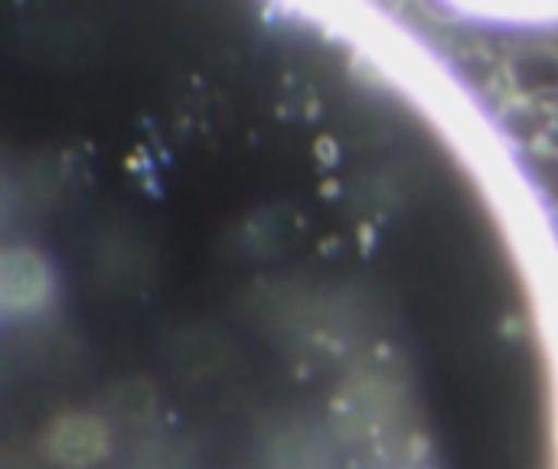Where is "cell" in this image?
<instances>
[{"mask_svg": "<svg viewBox=\"0 0 558 469\" xmlns=\"http://www.w3.org/2000/svg\"><path fill=\"white\" fill-rule=\"evenodd\" d=\"M500 121L507 124L510 134L523 137V140H539L546 134H553L558 121L556 104H543V101H510L500 114Z\"/></svg>", "mask_w": 558, "mask_h": 469, "instance_id": "obj_2", "label": "cell"}, {"mask_svg": "<svg viewBox=\"0 0 558 469\" xmlns=\"http://www.w3.org/2000/svg\"><path fill=\"white\" fill-rule=\"evenodd\" d=\"M504 82L513 101H543L553 104L558 98V49L546 42H526L507 52Z\"/></svg>", "mask_w": 558, "mask_h": 469, "instance_id": "obj_1", "label": "cell"}, {"mask_svg": "<svg viewBox=\"0 0 558 469\" xmlns=\"http://www.w3.org/2000/svg\"><path fill=\"white\" fill-rule=\"evenodd\" d=\"M468 16L487 20H510V23H536V26H558V3H497V7H458Z\"/></svg>", "mask_w": 558, "mask_h": 469, "instance_id": "obj_3", "label": "cell"}]
</instances>
